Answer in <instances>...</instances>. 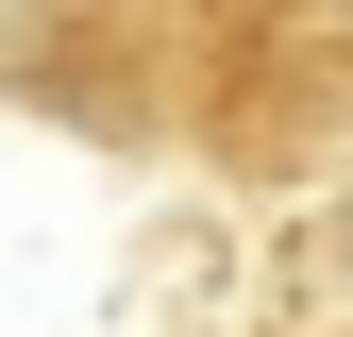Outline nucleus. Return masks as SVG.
<instances>
[]
</instances>
